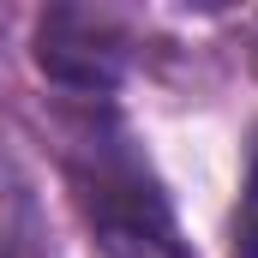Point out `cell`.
Returning a JSON list of instances; mask_svg holds the SVG:
<instances>
[{"label":"cell","mask_w":258,"mask_h":258,"mask_svg":"<svg viewBox=\"0 0 258 258\" xmlns=\"http://www.w3.org/2000/svg\"><path fill=\"white\" fill-rule=\"evenodd\" d=\"M72 186L114 258H192L156 174L132 156L126 138H84V150L72 156Z\"/></svg>","instance_id":"1"},{"label":"cell","mask_w":258,"mask_h":258,"mask_svg":"<svg viewBox=\"0 0 258 258\" xmlns=\"http://www.w3.org/2000/svg\"><path fill=\"white\" fill-rule=\"evenodd\" d=\"M36 66L66 90H108L126 66V30L108 12L54 6L36 24Z\"/></svg>","instance_id":"2"},{"label":"cell","mask_w":258,"mask_h":258,"mask_svg":"<svg viewBox=\"0 0 258 258\" xmlns=\"http://www.w3.org/2000/svg\"><path fill=\"white\" fill-rule=\"evenodd\" d=\"M234 258H258V144H252V162H246L240 216H234Z\"/></svg>","instance_id":"3"}]
</instances>
